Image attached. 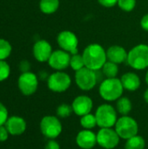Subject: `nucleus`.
<instances>
[{
	"mask_svg": "<svg viewBox=\"0 0 148 149\" xmlns=\"http://www.w3.org/2000/svg\"><path fill=\"white\" fill-rule=\"evenodd\" d=\"M70 60L71 56L69 52L64 50H57L52 52L48 60V64L52 69L62 71L64 69H66L70 65Z\"/></svg>",
	"mask_w": 148,
	"mask_h": 149,
	"instance_id": "12",
	"label": "nucleus"
},
{
	"mask_svg": "<svg viewBox=\"0 0 148 149\" xmlns=\"http://www.w3.org/2000/svg\"><path fill=\"white\" fill-rule=\"evenodd\" d=\"M144 100L146 101V103H147L148 104V88L145 91V93H144Z\"/></svg>",
	"mask_w": 148,
	"mask_h": 149,
	"instance_id": "35",
	"label": "nucleus"
},
{
	"mask_svg": "<svg viewBox=\"0 0 148 149\" xmlns=\"http://www.w3.org/2000/svg\"><path fill=\"white\" fill-rule=\"evenodd\" d=\"M120 141V137L113 127L100 128L97 133V143L104 149L115 148Z\"/></svg>",
	"mask_w": 148,
	"mask_h": 149,
	"instance_id": "9",
	"label": "nucleus"
},
{
	"mask_svg": "<svg viewBox=\"0 0 148 149\" xmlns=\"http://www.w3.org/2000/svg\"><path fill=\"white\" fill-rule=\"evenodd\" d=\"M39 127L42 134L49 140H55L58 138L63 130L62 123L58 117L53 115H46L43 117Z\"/></svg>",
	"mask_w": 148,
	"mask_h": 149,
	"instance_id": "6",
	"label": "nucleus"
},
{
	"mask_svg": "<svg viewBox=\"0 0 148 149\" xmlns=\"http://www.w3.org/2000/svg\"><path fill=\"white\" fill-rule=\"evenodd\" d=\"M9 134L13 136H18L23 134L26 130V121L24 119L19 116L9 117L6 123L4 124Z\"/></svg>",
	"mask_w": 148,
	"mask_h": 149,
	"instance_id": "16",
	"label": "nucleus"
},
{
	"mask_svg": "<svg viewBox=\"0 0 148 149\" xmlns=\"http://www.w3.org/2000/svg\"><path fill=\"white\" fill-rule=\"evenodd\" d=\"M30 63L26 60H24L20 63V65H19V68L20 70L22 71V72H30Z\"/></svg>",
	"mask_w": 148,
	"mask_h": 149,
	"instance_id": "33",
	"label": "nucleus"
},
{
	"mask_svg": "<svg viewBox=\"0 0 148 149\" xmlns=\"http://www.w3.org/2000/svg\"><path fill=\"white\" fill-rule=\"evenodd\" d=\"M12 51L11 45L9 41L0 38V60H5L10 55Z\"/></svg>",
	"mask_w": 148,
	"mask_h": 149,
	"instance_id": "24",
	"label": "nucleus"
},
{
	"mask_svg": "<svg viewBox=\"0 0 148 149\" xmlns=\"http://www.w3.org/2000/svg\"><path fill=\"white\" fill-rule=\"evenodd\" d=\"M56 113H57V116L58 118L65 119V118H68L71 116V114L73 113V110H72V106L63 103L57 107Z\"/></svg>",
	"mask_w": 148,
	"mask_h": 149,
	"instance_id": "25",
	"label": "nucleus"
},
{
	"mask_svg": "<svg viewBox=\"0 0 148 149\" xmlns=\"http://www.w3.org/2000/svg\"><path fill=\"white\" fill-rule=\"evenodd\" d=\"M140 25L143 30L148 31V14H146L142 17L140 21Z\"/></svg>",
	"mask_w": 148,
	"mask_h": 149,
	"instance_id": "34",
	"label": "nucleus"
},
{
	"mask_svg": "<svg viewBox=\"0 0 148 149\" xmlns=\"http://www.w3.org/2000/svg\"><path fill=\"white\" fill-rule=\"evenodd\" d=\"M114 129L120 139L126 141L138 134L139 125L136 120L129 115L120 116L114 126Z\"/></svg>",
	"mask_w": 148,
	"mask_h": 149,
	"instance_id": "5",
	"label": "nucleus"
},
{
	"mask_svg": "<svg viewBox=\"0 0 148 149\" xmlns=\"http://www.w3.org/2000/svg\"><path fill=\"white\" fill-rule=\"evenodd\" d=\"M17 86L20 92L25 96H31L36 93L38 86V79L31 72H22L17 80Z\"/></svg>",
	"mask_w": 148,
	"mask_h": 149,
	"instance_id": "10",
	"label": "nucleus"
},
{
	"mask_svg": "<svg viewBox=\"0 0 148 149\" xmlns=\"http://www.w3.org/2000/svg\"><path fill=\"white\" fill-rule=\"evenodd\" d=\"M128 65L135 70H144L148 67V45L140 44L130 50L127 55Z\"/></svg>",
	"mask_w": 148,
	"mask_h": 149,
	"instance_id": "3",
	"label": "nucleus"
},
{
	"mask_svg": "<svg viewBox=\"0 0 148 149\" xmlns=\"http://www.w3.org/2000/svg\"><path fill=\"white\" fill-rule=\"evenodd\" d=\"M71 84V77L62 71H57L56 72L51 73L47 79V86L54 93L65 92L69 89Z\"/></svg>",
	"mask_w": 148,
	"mask_h": 149,
	"instance_id": "8",
	"label": "nucleus"
},
{
	"mask_svg": "<svg viewBox=\"0 0 148 149\" xmlns=\"http://www.w3.org/2000/svg\"><path fill=\"white\" fill-rule=\"evenodd\" d=\"M59 7V0H40L39 9L44 14H52Z\"/></svg>",
	"mask_w": 148,
	"mask_h": 149,
	"instance_id": "20",
	"label": "nucleus"
},
{
	"mask_svg": "<svg viewBox=\"0 0 148 149\" xmlns=\"http://www.w3.org/2000/svg\"><path fill=\"white\" fill-rule=\"evenodd\" d=\"M72 107L73 113L76 115L82 117L92 112L93 107V101L87 95H79L73 100Z\"/></svg>",
	"mask_w": 148,
	"mask_h": 149,
	"instance_id": "13",
	"label": "nucleus"
},
{
	"mask_svg": "<svg viewBox=\"0 0 148 149\" xmlns=\"http://www.w3.org/2000/svg\"><path fill=\"white\" fill-rule=\"evenodd\" d=\"M8 115L9 114H8V110L6 107L3 103L0 102V126H3L6 123L9 118Z\"/></svg>",
	"mask_w": 148,
	"mask_h": 149,
	"instance_id": "29",
	"label": "nucleus"
},
{
	"mask_svg": "<svg viewBox=\"0 0 148 149\" xmlns=\"http://www.w3.org/2000/svg\"><path fill=\"white\" fill-rule=\"evenodd\" d=\"M133 109V104L129 98L120 97L116 102V110L121 116L128 115Z\"/></svg>",
	"mask_w": 148,
	"mask_h": 149,
	"instance_id": "19",
	"label": "nucleus"
},
{
	"mask_svg": "<svg viewBox=\"0 0 148 149\" xmlns=\"http://www.w3.org/2000/svg\"><path fill=\"white\" fill-rule=\"evenodd\" d=\"M124 90L125 89L120 79L111 78L105 79L100 83L99 93L104 100L111 102L117 101L120 97H122Z\"/></svg>",
	"mask_w": 148,
	"mask_h": 149,
	"instance_id": "2",
	"label": "nucleus"
},
{
	"mask_svg": "<svg viewBox=\"0 0 148 149\" xmlns=\"http://www.w3.org/2000/svg\"><path fill=\"white\" fill-rule=\"evenodd\" d=\"M101 71L106 79L116 78L119 73V67L117 64L111 61H106L101 68Z\"/></svg>",
	"mask_w": 148,
	"mask_h": 149,
	"instance_id": "22",
	"label": "nucleus"
},
{
	"mask_svg": "<svg viewBox=\"0 0 148 149\" xmlns=\"http://www.w3.org/2000/svg\"><path fill=\"white\" fill-rule=\"evenodd\" d=\"M127 55L128 53L126 52L125 48L120 45L110 46L106 51V56L108 60L117 65L127 61Z\"/></svg>",
	"mask_w": 148,
	"mask_h": 149,
	"instance_id": "17",
	"label": "nucleus"
},
{
	"mask_svg": "<svg viewBox=\"0 0 148 149\" xmlns=\"http://www.w3.org/2000/svg\"><path fill=\"white\" fill-rule=\"evenodd\" d=\"M82 56L85 66L93 71L101 70L107 59L106 52L99 44H92L86 46Z\"/></svg>",
	"mask_w": 148,
	"mask_h": 149,
	"instance_id": "1",
	"label": "nucleus"
},
{
	"mask_svg": "<svg viewBox=\"0 0 148 149\" xmlns=\"http://www.w3.org/2000/svg\"><path fill=\"white\" fill-rule=\"evenodd\" d=\"M145 80H146V83L147 84V86H148V71H147V72L146 73V77H145Z\"/></svg>",
	"mask_w": 148,
	"mask_h": 149,
	"instance_id": "36",
	"label": "nucleus"
},
{
	"mask_svg": "<svg viewBox=\"0 0 148 149\" xmlns=\"http://www.w3.org/2000/svg\"><path fill=\"white\" fill-rule=\"evenodd\" d=\"M44 149H60V146L55 140H49L44 146Z\"/></svg>",
	"mask_w": 148,
	"mask_h": 149,
	"instance_id": "32",
	"label": "nucleus"
},
{
	"mask_svg": "<svg viewBox=\"0 0 148 149\" xmlns=\"http://www.w3.org/2000/svg\"><path fill=\"white\" fill-rule=\"evenodd\" d=\"M80 125L84 129L92 130V128H94L96 126H98L95 114L90 113L80 117Z\"/></svg>",
	"mask_w": 148,
	"mask_h": 149,
	"instance_id": "23",
	"label": "nucleus"
},
{
	"mask_svg": "<svg viewBox=\"0 0 148 149\" xmlns=\"http://www.w3.org/2000/svg\"><path fill=\"white\" fill-rule=\"evenodd\" d=\"M120 80L124 89L129 92H134L138 90L141 84L140 77L136 73L131 72L123 74Z\"/></svg>",
	"mask_w": 148,
	"mask_h": 149,
	"instance_id": "18",
	"label": "nucleus"
},
{
	"mask_svg": "<svg viewBox=\"0 0 148 149\" xmlns=\"http://www.w3.org/2000/svg\"><path fill=\"white\" fill-rule=\"evenodd\" d=\"M33 56L38 62H48L51 53L52 48L49 42L46 40H38L37 41L32 49Z\"/></svg>",
	"mask_w": 148,
	"mask_h": 149,
	"instance_id": "15",
	"label": "nucleus"
},
{
	"mask_svg": "<svg viewBox=\"0 0 148 149\" xmlns=\"http://www.w3.org/2000/svg\"><path fill=\"white\" fill-rule=\"evenodd\" d=\"M76 144L81 149L93 148L97 143V134L92 130L83 129L76 136Z\"/></svg>",
	"mask_w": 148,
	"mask_h": 149,
	"instance_id": "14",
	"label": "nucleus"
},
{
	"mask_svg": "<svg viewBox=\"0 0 148 149\" xmlns=\"http://www.w3.org/2000/svg\"><path fill=\"white\" fill-rule=\"evenodd\" d=\"M119 7L125 11H132L136 5V0H118Z\"/></svg>",
	"mask_w": 148,
	"mask_h": 149,
	"instance_id": "28",
	"label": "nucleus"
},
{
	"mask_svg": "<svg viewBox=\"0 0 148 149\" xmlns=\"http://www.w3.org/2000/svg\"><path fill=\"white\" fill-rule=\"evenodd\" d=\"M70 66L72 68V70H74L75 72L82 69L83 67H85V62H84V58L82 55L79 54H73L71 57V60H70Z\"/></svg>",
	"mask_w": 148,
	"mask_h": 149,
	"instance_id": "26",
	"label": "nucleus"
},
{
	"mask_svg": "<svg viewBox=\"0 0 148 149\" xmlns=\"http://www.w3.org/2000/svg\"><path fill=\"white\" fill-rule=\"evenodd\" d=\"M75 82L78 87L83 91H90L95 87L98 83L96 71L83 67L75 72Z\"/></svg>",
	"mask_w": 148,
	"mask_h": 149,
	"instance_id": "7",
	"label": "nucleus"
},
{
	"mask_svg": "<svg viewBox=\"0 0 148 149\" xmlns=\"http://www.w3.org/2000/svg\"><path fill=\"white\" fill-rule=\"evenodd\" d=\"M146 148V141L145 139L137 134L128 140L125 143V149H145Z\"/></svg>",
	"mask_w": 148,
	"mask_h": 149,
	"instance_id": "21",
	"label": "nucleus"
},
{
	"mask_svg": "<svg viewBox=\"0 0 148 149\" xmlns=\"http://www.w3.org/2000/svg\"><path fill=\"white\" fill-rule=\"evenodd\" d=\"M57 42L62 50L72 55L78 53L79 39L73 32L70 31H61L57 37Z\"/></svg>",
	"mask_w": 148,
	"mask_h": 149,
	"instance_id": "11",
	"label": "nucleus"
},
{
	"mask_svg": "<svg viewBox=\"0 0 148 149\" xmlns=\"http://www.w3.org/2000/svg\"><path fill=\"white\" fill-rule=\"evenodd\" d=\"M97 125L100 128L113 127L118 120V112L110 104L100 105L95 112Z\"/></svg>",
	"mask_w": 148,
	"mask_h": 149,
	"instance_id": "4",
	"label": "nucleus"
},
{
	"mask_svg": "<svg viewBox=\"0 0 148 149\" xmlns=\"http://www.w3.org/2000/svg\"><path fill=\"white\" fill-rule=\"evenodd\" d=\"M98 2L104 7L111 8L118 3V0H98Z\"/></svg>",
	"mask_w": 148,
	"mask_h": 149,
	"instance_id": "31",
	"label": "nucleus"
},
{
	"mask_svg": "<svg viewBox=\"0 0 148 149\" xmlns=\"http://www.w3.org/2000/svg\"><path fill=\"white\" fill-rule=\"evenodd\" d=\"M10 73V68L7 62L0 60V82L7 79Z\"/></svg>",
	"mask_w": 148,
	"mask_h": 149,
	"instance_id": "27",
	"label": "nucleus"
},
{
	"mask_svg": "<svg viewBox=\"0 0 148 149\" xmlns=\"http://www.w3.org/2000/svg\"><path fill=\"white\" fill-rule=\"evenodd\" d=\"M10 134L7 130V128L5 127V126H0V142H3L6 141L8 140Z\"/></svg>",
	"mask_w": 148,
	"mask_h": 149,
	"instance_id": "30",
	"label": "nucleus"
}]
</instances>
